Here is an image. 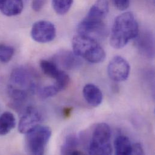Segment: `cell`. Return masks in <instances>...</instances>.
Listing matches in <instances>:
<instances>
[{"label":"cell","instance_id":"6da1fadb","mask_svg":"<svg viewBox=\"0 0 155 155\" xmlns=\"http://www.w3.org/2000/svg\"><path fill=\"white\" fill-rule=\"evenodd\" d=\"M107 0H97L92 5L84 19L78 24L79 35L88 36L97 40L106 35V27L103 20L109 12Z\"/></svg>","mask_w":155,"mask_h":155},{"label":"cell","instance_id":"7a4b0ae2","mask_svg":"<svg viewBox=\"0 0 155 155\" xmlns=\"http://www.w3.org/2000/svg\"><path fill=\"white\" fill-rule=\"evenodd\" d=\"M139 26L134 15L126 12L115 19L111 30L110 44L115 49L124 48L139 33Z\"/></svg>","mask_w":155,"mask_h":155},{"label":"cell","instance_id":"3957f363","mask_svg":"<svg viewBox=\"0 0 155 155\" xmlns=\"http://www.w3.org/2000/svg\"><path fill=\"white\" fill-rule=\"evenodd\" d=\"M73 52L92 64L103 62L106 58V53L97 41L81 35L74 36L72 41Z\"/></svg>","mask_w":155,"mask_h":155},{"label":"cell","instance_id":"277c9868","mask_svg":"<svg viewBox=\"0 0 155 155\" xmlns=\"http://www.w3.org/2000/svg\"><path fill=\"white\" fill-rule=\"evenodd\" d=\"M111 130L104 123L97 124L93 130L89 145L90 155H109L112 153Z\"/></svg>","mask_w":155,"mask_h":155},{"label":"cell","instance_id":"5b68a950","mask_svg":"<svg viewBox=\"0 0 155 155\" xmlns=\"http://www.w3.org/2000/svg\"><path fill=\"white\" fill-rule=\"evenodd\" d=\"M51 134V129L49 127L40 125L26 134L25 146L27 152L31 155H43Z\"/></svg>","mask_w":155,"mask_h":155},{"label":"cell","instance_id":"8992f818","mask_svg":"<svg viewBox=\"0 0 155 155\" xmlns=\"http://www.w3.org/2000/svg\"><path fill=\"white\" fill-rule=\"evenodd\" d=\"M32 72L25 67H18L13 70L10 75V86L22 89L29 93L35 91L36 84Z\"/></svg>","mask_w":155,"mask_h":155},{"label":"cell","instance_id":"52a82bcc","mask_svg":"<svg viewBox=\"0 0 155 155\" xmlns=\"http://www.w3.org/2000/svg\"><path fill=\"white\" fill-rule=\"evenodd\" d=\"M56 36V28L54 24L41 20L33 24L31 30L32 39L38 43H48L54 39Z\"/></svg>","mask_w":155,"mask_h":155},{"label":"cell","instance_id":"ba28073f","mask_svg":"<svg viewBox=\"0 0 155 155\" xmlns=\"http://www.w3.org/2000/svg\"><path fill=\"white\" fill-rule=\"evenodd\" d=\"M130 71V67L128 62L119 56L114 57L110 61L107 67L109 77L117 82L126 80L129 78Z\"/></svg>","mask_w":155,"mask_h":155},{"label":"cell","instance_id":"9c48e42d","mask_svg":"<svg viewBox=\"0 0 155 155\" xmlns=\"http://www.w3.org/2000/svg\"><path fill=\"white\" fill-rule=\"evenodd\" d=\"M41 120L42 115L37 109L32 106L27 107L19 123L18 130L19 132L22 134H27L39 126Z\"/></svg>","mask_w":155,"mask_h":155},{"label":"cell","instance_id":"30bf717a","mask_svg":"<svg viewBox=\"0 0 155 155\" xmlns=\"http://www.w3.org/2000/svg\"><path fill=\"white\" fill-rule=\"evenodd\" d=\"M53 62L58 67L67 70L77 69L81 65L80 58L74 52L67 50H61L56 53L53 58Z\"/></svg>","mask_w":155,"mask_h":155},{"label":"cell","instance_id":"8fae6325","mask_svg":"<svg viewBox=\"0 0 155 155\" xmlns=\"http://www.w3.org/2000/svg\"><path fill=\"white\" fill-rule=\"evenodd\" d=\"M136 39V46L144 56L153 58L155 54V42L152 33L149 31H143L138 33Z\"/></svg>","mask_w":155,"mask_h":155},{"label":"cell","instance_id":"7c38bea8","mask_svg":"<svg viewBox=\"0 0 155 155\" xmlns=\"http://www.w3.org/2000/svg\"><path fill=\"white\" fill-rule=\"evenodd\" d=\"M83 95L86 101L91 106L97 107L103 101V94L100 88L96 85L88 83L83 89Z\"/></svg>","mask_w":155,"mask_h":155},{"label":"cell","instance_id":"4fadbf2b","mask_svg":"<svg viewBox=\"0 0 155 155\" xmlns=\"http://www.w3.org/2000/svg\"><path fill=\"white\" fill-rule=\"evenodd\" d=\"M23 8V0H2L0 2V10L7 16L19 15Z\"/></svg>","mask_w":155,"mask_h":155},{"label":"cell","instance_id":"5bb4252c","mask_svg":"<svg viewBox=\"0 0 155 155\" xmlns=\"http://www.w3.org/2000/svg\"><path fill=\"white\" fill-rule=\"evenodd\" d=\"M79 140L74 134L68 135L61 147L62 155H82L83 153L78 150Z\"/></svg>","mask_w":155,"mask_h":155},{"label":"cell","instance_id":"9a60e30c","mask_svg":"<svg viewBox=\"0 0 155 155\" xmlns=\"http://www.w3.org/2000/svg\"><path fill=\"white\" fill-rule=\"evenodd\" d=\"M16 126L14 115L10 112H5L0 115V136L10 133Z\"/></svg>","mask_w":155,"mask_h":155},{"label":"cell","instance_id":"2e32d148","mask_svg":"<svg viewBox=\"0 0 155 155\" xmlns=\"http://www.w3.org/2000/svg\"><path fill=\"white\" fill-rule=\"evenodd\" d=\"M114 147L116 155H132V144L130 140L124 135H119L116 138Z\"/></svg>","mask_w":155,"mask_h":155},{"label":"cell","instance_id":"e0dca14e","mask_svg":"<svg viewBox=\"0 0 155 155\" xmlns=\"http://www.w3.org/2000/svg\"><path fill=\"white\" fill-rule=\"evenodd\" d=\"M40 67L42 71L46 76L55 80L59 78L64 72L53 61H51L42 60L40 62Z\"/></svg>","mask_w":155,"mask_h":155},{"label":"cell","instance_id":"ac0fdd59","mask_svg":"<svg viewBox=\"0 0 155 155\" xmlns=\"http://www.w3.org/2000/svg\"><path fill=\"white\" fill-rule=\"evenodd\" d=\"M74 0H51L55 12L59 15L66 14L73 5Z\"/></svg>","mask_w":155,"mask_h":155},{"label":"cell","instance_id":"d6986e66","mask_svg":"<svg viewBox=\"0 0 155 155\" xmlns=\"http://www.w3.org/2000/svg\"><path fill=\"white\" fill-rule=\"evenodd\" d=\"M15 53L13 47L5 44H0V62L7 63L12 59Z\"/></svg>","mask_w":155,"mask_h":155},{"label":"cell","instance_id":"ffe728a7","mask_svg":"<svg viewBox=\"0 0 155 155\" xmlns=\"http://www.w3.org/2000/svg\"><path fill=\"white\" fill-rule=\"evenodd\" d=\"M58 92H59V91L58 89L57 86L55 85V84L53 85L44 86L41 88L39 91V96L43 99H46L50 97H54Z\"/></svg>","mask_w":155,"mask_h":155},{"label":"cell","instance_id":"44dd1931","mask_svg":"<svg viewBox=\"0 0 155 155\" xmlns=\"http://www.w3.org/2000/svg\"><path fill=\"white\" fill-rule=\"evenodd\" d=\"M47 2V0H32L31 8L35 12L41 11Z\"/></svg>","mask_w":155,"mask_h":155},{"label":"cell","instance_id":"7402d4cb","mask_svg":"<svg viewBox=\"0 0 155 155\" xmlns=\"http://www.w3.org/2000/svg\"><path fill=\"white\" fill-rule=\"evenodd\" d=\"M115 7L120 10H126L130 5V0H114Z\"/></svg>","mask_w":155,"mask_h":155},{"label":"cell","instance_id":"603a6c76","mask_svg":"<svg viewBox=\"0 0 155 155\" xmlns=\"http://www.w3.org/2000/svg\"><path fill=\"white\" fill-rule=\"evenodd\" d=\"M144 152L142 146L140 143L132 144V155H144Z\"/></svg>","mask_w":155,"mask_h":155},{"label":"cell","instance_id":"cb8c5ba5","mask_svg":"<svg viewBox=\"0 0 155 155\" xmlns=\"http://www.w3.org/2000/svg\"><path fill=\"white\" fill-rule=\"evenodd\" d=\"M71 111H72V108H71V107L66 108L64 110V114H65V117H68L69 115H70V114L71 113Z\"/></svg>","mask_w":155,"mask_h":155},{"label":"cell","instance_id":"d4e9b609","mask_svg":"<svg viewBox=\"0 0 155 155\" xmlns=\"http://www.w3.org/2000/svg\"><path fill=\"white\" fill-rule=\"evenodd\" d=\"M1 1H2V0H0V2H1Z\"/></svg>","mask_w":155,"mask_h":155}]
</instances>
